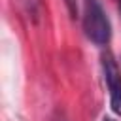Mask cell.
<instances>
[{
  "label": "cell",
  "instance_id": "obj_1",
  "mask_svg": "<svg viewBox=\"0 0 121 121\" xmlns=\"http://www.w3.org/2000/svg\"><path fill=\"white\" fill-rule=\"evenodd\" d=\"M81 21H83L85 36L93 43L106 45L110 42V34H112L110 21H108L106 11L102 9V6H100L98 0H83V15H81Z\"/></svg>",
  "mask_w": 121,
  "mask_h": 121
},
{
  "label": "cell",
  "instance_id": "obj_2",
  "mask_svg": "<svg viewBox=\"0 0 121 121\" xmlns=\"http://www.w3.org/2000/svg\"><path fill=\"white\" fill-rule=\"evenodd\" d=\"M102 72H104V81L110 93V108L117 117H121V70L112 53H104Z\"/></svg>",
  "mask_w": 121,
  "mask_h": 121
},
{
  "label": "cell",
  "instance_id": "obj_3",
  "mask_svg": "<svg viewBox=\"0 0 121 121\" xmlns=\"http://www.w3.org/2000/svg\"><path fill=\"white\" fill-rule=\"evenodd\" d=\"M19 4L25 8V11H26L30 17L38 19V13H40V6H42V0H19Z\"/></svg>",
  "mask_w": 121,
  "mask_h": 121
},
{
  "label": "cell",
  "instance_id": "obj_4",
  "mask_svg": "<svg viewBox=\"0 0 121 121\" xmlns=\"http://www.w3.org/2000/svg\"><path fill=\"white\" fill-rule=\"evenodd\" d=\"M66 2V8L70 11L72 17H78V11H79V0H64Z\"/></svg>",
  "mask_w": 121,
  "mask_h": 121
},
{
  "label": "cell",
  "instance_id": "obj_5",
  "mask_svg": "<svg viewBox=\"0 0 121 121\" xmlns=\"http://www.w3.org/2000/svg\"><path fill=\"white\" fill-rule=\"evenodd\" d=\"M117 4H119V9H121V0H117Z\"/></svg>",
  "mask_w": 121,
  "mask_h": 121
},
{
  "label": "cell",
  "instance_id": "obj_6",
  "mask_svg": "<svg viewBox=\"0 0 121 121\" xmlns=\"http://www.w3.org/2000/svg\"><path fill=\"white\" fill-rule=\"evenodd\" d=\"M104 121H113V119H110V117H106V119H104Z\"/></svg>",
  "mask_w": 121,
  "mask_h": 121
}]
</instances>
